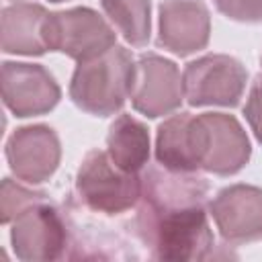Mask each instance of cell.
Wrapping results in <instances>:
<instances>
[{
    "label": "cell",
    "instance_id": "cell-1",
    "mask_svg": "<svg viewBox=\"0 0 262 262\" xmlns=\"http://www.w3.org/2000/svg\"><path fill=\"white\" fill-rule=\"evenodd\" d=\"M133 219L137 239L149 256L168 262L207 260L215 237L209 225V182L199 172L145 166Z\"/></svg>",
    "mask_w": 262,
    "mask_h": 262
},
{
    "label": "cell",
    "instance_id": "cell-11",
    "mask_svg": "<svg viewBox=\"0 0 262 262\" xmlns=\"http://www.w3.org/2000/svg\"><path fill=\"white\" fill-rule=\"evenodd\" d=\"M6 162L10 172L27 182H47L61 162V143L53 127L45 123L25 125L10 133L6 139Z\"/></svg>",
    "mask_w": 262,
    "mask_h": 262
},
{
    "label": "cell",
    "instance_id": "cell-13",
    "mask_svg": "<svg viewBox=\"0 0 262 262\" xmlns=\"http://www.w3.org/2000/svg\"><path fill=\"white\" fill-rule=\"evenodd\" d=\"M47 8L37 2H12L2 8V51L12 55H43L47 49L43 39V23Z\"/></svg>",
    "mask_w": 262,
    "mask_h": 262
},
{
    "label": "cell",
    "instance_id": "cell-12",
    "mask_svg": "<svg viewBox=\"0 0 262 262\" xmlns=\"http://www.w3.org/2000/svg\"><path fill=\"white\" fill-rule=\"evenodd\" d=\"M211 14L201 0H162L158 6V47L186 57L209 45Z\"/></svg>",
    "mask_w": 262,
    "mask_h": 262
},
{
    "label": "cell",
    "instance_id": "cell-16",
    "mask_svg": "<svg viewBox=\"0 0 262 262\" xmlns=\"http://www.w3.org/2000/svg\"><path fill=\"white\" fill-rule=\"evenodd\" d=\"M47 196V192L43 190H33L27 188L18 182H14L12 178H2V192H0V213H2V223L10 225L12 219L27 209L29 205H33L35 201Z\"/></svg>",
    "mask_w": 262,
    "mask_h": 262
},
{
    "label": "cell",
    "instance_id": "cell-6",
    "mask_svg": "<svg viewBox=\"0 0 262 262\" xmlns=\"http://www.w3.org/2000/svg\"><path fill=\"white\" fill-rule=\"evenodd\" d=\"M43 39L49 51L63 53L76 61L96 57L117 45L115 29L88 6L49 12L43 23Z\"/></svg>",
    "mask_w": 262,
    "mask_h": 262
},
{
    "label": "cell",
    "instance_id": "cell-17",
    "mask_svg": "<svg viewBox=\"0 0 262 262\" xmlns=\"http://www.w3.org/2000/svg\"><path fill=\"white\" fill-rule=\"evenodd\" d=\"M217 12L225 18L246 25L262 23V0H213Z\"/></svg>",
    "mask_w": 262,
    "mask_h": 262
},
{
    "label": "cell",
    "instance_id": "cell-5",
    "mask_svg": "<svg viewBox=\"0 0 262 262\" xmlns=\"http://www.w3.org/2000/svg\"><path fill=\"white\" fill-rule=\"evenodd\" d=\"M12 252L23 262H51L70 258V227L49 194L23 209L10 223Z\"/></svg>",
    "mask_w": 262,
    "mask_h": 262
},
{
    "label": "cell",
    "instance_id": "cell-8",
    "mask_svg": "<svg viewBox=\"0 0 262 262\" xmlns=\"http://www.w3.org/2000/svg\"><path fill=\"white\" fill-rule=\"evenodd\" d=\"M129 98L133 108L147 119L176 113L184 102V86L178 66L160 53H141L135 59Z\"/></svg>",
    "mask_w": 262,
    "mask_h": 262
},
{
    "label": "cell",
    "instance_id": "cell-19",
    "mask_svg": "<svg viewBox=\"0 0 262 262\" xmlns=\"http://www.w3.org/2000/svg\"><path fill=\"white\" fill-rule=\"evenodd\" d=\"M49 2H55L57 4V2H66V0H49Z\"/></svg>",
    "mask_w": 262,
    "mask_h": 262
},
{
    "label": "cell",
    "instance_id": "cell-2",
    "mask_svg": "<svg viewBox=\"0 0 262 262\" xmlns=\"http://www.w3.org/2000/svg\"><path fill=\"white\" fill-rule=\"evenodd\" d=\"M184 158L188 172L203 170L215 176H233L248 166L252 145L246 129L233 115L186 113Z\"/></svg>",
    "mask_w": 262,
    "mask_h": 262
},
{
    "label": "cell",
    "instance_id": "cell-15",
    "mask_svg": "<svg viewBox=\"0 0 262 262\" xmlns=\"http://www.w3.org/2000/svg\"><path fill=\"white\" fill-rule=\"evenodd\" d=\"M100 6L131 47H145L151 35L149 0H100Z\"/></svg>",
    "mask_w": 262,
    "mask_h": 262
},
{
    "label": "cell",
    "instance_id": "cell-3",
    "mask_svg": "<svg viewBox=\"0 0 262 262\" xmlns=\"http://www.w3.org/2000/svg\"><path fill=\"white\" fill-rule=\"evenodd\" d=\"M133 68V53L123 45H115L96 57L78 61L70 80L72 102L94 117L119 113L131 94Z\"/></svg>",
    "mask_w": 262,
    "mask_h": 262
},
{
    "label": "cell",
    "instance_id": "cell-7",
    "mask_svg": "<svg viewBox=\"0 0 262 262\" xmlns=\"http://www.w3.org/2000/svg\"><path fill=\"white\" fill-rule=\"evenodd\" d=\"M246 84V66L227 53L201 55L182 72L184 100L190 106H237Z\"/></svg>",
    "mask_w": 262,
    "mask_h": 262
},
{
    "label": "cell",
    "instance_id": "cell-4",
    "mask_svg": "<svg viewBox=\"0 0 262 262\" xmlns=\"http://www.w3.org/2000/svg\"><path fill=\"white\" fill-rule=\"evenodd\" d=\"M143 180L137 172L119 168L106 151L92 149L84 156L76 172V192L80 203L104 215H121L135 207Z\"/></svg>",
    "mask_w": 262,
    "mask_h": 262
},
{
    "label": "cell",
    "instance_id": "cell-10",
    "mask_svg": "<svg viewBox=\"0 0 262 262\" xmlns=\"http://www.w3.org/2000/svg\"><path fill=\"white\" fill-rule=\"evenodd\" d=\"M209 217L225 244L262 239V188L244 182L223 186L209 201Z\"/></svg>",
    "mask_w": 262,
    "mask_h": 262
},
{
    "label": "cell",
    "instance_id": "cell-14",
    "mask_svg": "<svg viewBox=\"0 0 262 262\" xmlns=\"http://www.w3.org/2000/svg\"><path fill=\"white\" fill-rule=\"evenodd\" d=\"M149 129L133 115H119L106 133L108 158L127 172H141L149 164Z\"/></svg>",
    "mask_w": 262,
    "mask_h": 262
},
{
    "label": "cell",
    "instance_id": "cell-20",
    "mask_svg": "<svg viewBox=\"0 0 262 262\" xmlns=\"http://www.w3.org/2000/svg\"><path fill=\"white\" fill-rule=\"evenodd\" d=\"M260 63H262V57H260Z\"/></svg>",
    "mask_w": 262,
    "mask_h": 262
},
{
    "label": "cell",
    "instance_id": "cell-18",
    "mask_svg": "<svg viewBox=\"0 0 262 262\" xmlns=\"http://www.w3.org/2000/svg\"><path fill=\"white\" fill-rule=\"evenodd\" d=\"M244 117L256 141L262 145V74H258L250 86V92L244 104Z\"/></svg>",
    "mask_w": 262,
    "mask_h": 262
},
{
    "label": "cell",
    "instance_id": "cell-9",
    "mask_svg": "<svg viewBox=\"0 0 262 262\" xmlns=\"http://www.w3.org/2000/svg\"><path fill=\"white\" fill-rule=\"evenodd\" d=\"M61 98L55 76L41 63H2V102L18 119L51 113Z\"/></svg>",
    "mask_w": 262,
    "mask_h": 262
},
{
    "label": "cell",
    "instance_id": "cell-21",
    "mask_svg": "<svg viewBox=\"0 0 262 262\" xmlns=\"http://www.w3.org/2000/svg\"><path fill=\"white\" fill-rule=\"evenodd\" d=\"M14 2H18V0H14Z\"/></svg>",
    "mask_w": 262,
    "mask_h": 262
}]
</instances>
